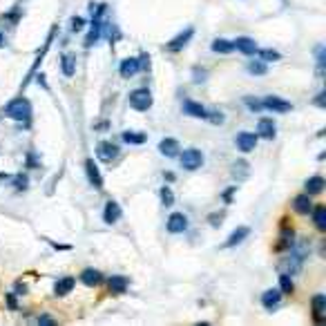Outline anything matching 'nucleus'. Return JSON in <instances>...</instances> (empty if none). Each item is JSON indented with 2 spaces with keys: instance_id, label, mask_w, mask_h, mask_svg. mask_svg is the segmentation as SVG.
I'll return each mask as SVG.
<instances>
[{
  "instance_id": "1",
  "label": "nucleus",
  "mask_w": 326,
  "mask_h": 326,
  "mask_svg": "<svg viewBox=\"0 0 326 326\" xmlns=\"http://www.w3.org/2000/svg\"><path fill=\"white\" fill-rule=\"evenodd\" d=\"M5 112H7L9 119H14L18 123H27L32 119V103L27 101V98H16V101H11L7 107H5Z\"/></svg>"
},
{
  "instance_id": "2",
  "label": "nucleus",
  "mask_w": 326,
  "mask_h": 326,
  "mask_svg": "<svg viewBox=\"0 0 326 326\" xmlns=\"http://www.w3.org/2000/svg\"><path fill=\"white\" fill-rule=\"evenodd\" d=\"M304 257H306V246H295L293 248V253L291 257L284 262V266H281V270H284L286 275H297L299 270H302V262H304Z\"/></svg>"
},
{
  "instance_id": "3",
  "label": "nucleus",
  "mask_w": 326,
  "mask_h": 326,
  "mask_svg": "<svg viewBox=\"0 0 326 326\" xmlns=\"http://www.w3.org/2000/svg\"><path fill=\"white\" fill-rule=\"evenodd\" d=\"M127 101H130V105L134 110H139V112H145V110L152 107V94H150V90H145V88L130 92V98H127Z\"/></svg>"
},
{
  "instance_id": "4",
  "label": "nucleus",
  "mask_w": 326,
  "mask_h": 326,
  "mask_svg": "<svg viewBox=\"0 0 326 326\" xmlns=\"http://www.w3.org/2000/svg\"><path fill=\"white\" fill-rule=\"evenodd\" d=\"M181 155V152H179ZM201 165H204V155H201L199 150H186L181 155V168L183 170H199Z\"/></svg>"
},
{
  "instance_id": "5",
  "label": "nucleus",
  "mask_w": 326,
  "mask_h": 326,
  "mask_svg": "<svg viewBox=\"0 0 326 326\" xmlns=\"http://www.w3.org/2000/svg\"><path fill=\"white\" fill-rule=\"evenodd\" d=\"M96 155L101 161H107V163H112L116 157H119V147H116L112 141H101V143L96 145Z\"/></svg>"
},
{
  "instance_id": "6",
  "label": "nucleus",
  "mask_w": 326,
  "mask_h": 326,
  "mask_svg": "<svg viewBox=\"0 0 326 326\" xmlns=\"http://www.w3.org/2000/svg\"><path fill=\"white\" fill-rule=\"evenodd\" d=\"M192 36H194V29H192V27L183 29V32H179V34L175 36V38L168 42V49H170V52H181V49L190 42V38H192Z\"/></svg>"
},
{
  "instance_id": "7",
  "label": "nucleus",
  "mask_w": 326,
  "mask_h": 326,
  "mask_svg": "<svg viewBox=\"0 0 326 326\" xmlns=\"http://www.w3.org/2000/svg\"><path fill=\"white\" fill-rule=\"evenodd\" d=\"M262 105H264V110H273V112H281V114L293 107L291 101H284V98H279V96H268Z\"/></svg>"
},
{
  "instance_id": "8",
  "label": "nucleus",
  "mask_w": 326,
  "mask_h": 326,
  "mask_svg": "<svg viewBox=\"0 0 326 326\" xmlns=\"http://www.w3.org/2000/svg\"><path fill=\"white\" fill-rule=\"evenodd\" d=\"M188 228V217L183 212H172L170 217H168V230L170 232H183Z\"/></svg>"
},
{
  "instance_id": "9",
  "label": "nucleus",
  "mask_w": 326,
  "mask_h": 326,
  "mask_svg": "<svg viewBox=\"0 0 326 326\" xmlns=\"http://www.w3.org/2000/svg\"><path fill=\"white\" fill-rule=\"evenodd\" d=\"M119 72H121L123 78H132L137 72H141V60H139L137 56L125 58V60L121 63V67H119Z\"/></svg>"
},
{
  "instance_id": "10",
  "label": "nucleus",
  "mask_w": 326,
  "mask_h": 326,
  "mask_svg": "<svg viewBox=\"0 0 326 326\" xmlns=\"http://www.w3.org/2000/svg\"><path fill=\"white\" fill-rule=\"evenodd\" d=\"M281 293L279 288H270V291H266L262 295V304H264V309H268V311H273V309H277L279 302H281Z\"/></svg>"
},
{
  "instance_id": "11",
  "label": "nucleus",
  "mask_w": 326,
  "mask_h": 326,
  "mask_svg": "<svg viewBox=\"0 0 326 326\" xmlns=\"http://www.w3.org/2000/svg\"><path fill=\"white\" fill-rule=\"evenodd\" d=\"M235 143H237V147L242 152H253L255 145H257V137L253 132H242V134H237Z\"/></svg>"
},
{
  "instance_id": "12",
  "label": "nucleus",
  "mask_w": 326,
  "mask_h": 326,
  "mask_svg": "<svg viewBox=\"0 0 326 326\" xmlns=\"http://www.w3.org/2000/svg\"><path fill=\"white\" fill-rule=\"evenodd\" d=\"M232 45H235V49H239L242 54H248V56L257 54V49H259V47H257V42L253 38H248V36H239Z\"/></svg>"
},
{
  "instance_id": "13",
  "label": "nucleus",
  "mask_w": 326,
  "mask_h": 326,
  "mask_svg": "<svg viewBox=\"0 0 326 326\" xmlns=\"http://www.w3.org/2000/svg\"><path fill=\"white\" fill-rule=\"evenodd\" d=\"M85 172H88V179H90L92 186L103 188V177H101V172H98V168H96L94 159H88V161H85Z\"/></svg>"
},
{
  "instance_id": "14",
  "label": "nucleus",
  "mask_w": 326,
  "mask_h": 326,
  "mask_svg": "<svg viewBox=\"0 0 326 326\" xmlns=\"http://www.w3.org/2000/svg\"><path fill=\"white\" fill-rule=\"evenodd\" d=\"M159 150H161V155L172 159V157H179L181 145H179V141H177V139H163L161 143H159Z\"/></svg>"
},
{
  "instance_id": "15",
  "label": "nucleus",
  "mask_w": 326,
  "mask_h": 326,
  "mask_svg": "<svg viewBox=\"0 0 326 326\" xmlns=\"http://www.w3.org/2000/svg\"><path fill=\"white\" fill-rule=\"evenodd\" d=\"M257 137L262 139H273L275 137V121L273 119H259L257 123Z\"/></svg>"
},
{
  "instance_id": "16",
  "label": "nucleus",
  "mask_w": 326,
  "mask_h": 326,
  "mask_svg": "<svg viewBox=\"0 0 326 326\" xmlns=\"http://www.w3.org/2000/svg\"><path fill=\"white\" fill-rule=\"evenodd\" d=\"M74 284H76V279H74V277L58 279L56 284H54V293H56V297H65V295H70L72 288H74Z\"/></svg>"
},
{
  "instance_id": "17",
  "label": "nucleus",
  "mask_w": 326,
  "mask_h": 326,
  "mask_svg": "<svg viewBox=\"0 0 326 326\" xmlns=\"http://www.w3.org/2000/svg\"><path fill=\"white\" fill-rule=\"evenodd\" d=\"M248 235H250V228H246V226H239L237 230H232V235H230L228 239H226V244H224V246H226V248H232V246L242 244Z\"/></svg>"
},
{
  "instance_id": "18",
  "label": "nucleus",
  "mask_w": 326,
  "mask_h": 326,
  "mask_svg": "<svg viewBox=\"0 0 326 326\" xmlns=\"http://www.w3.org/2000/svg\"><path fill=\"white\" fill-rule=\"evenodd\" d=\"M293 208H295V212H299V214H309L311 212V194H299V197H295L293 199Z\"/></svg>"
},
{
  "instance_id": "19",
  "label": "nucleus",
  "mask_w": 326,
  "mask_h": 326,
  "mask_svg": "<svg viewBox=\"0 0 326 326\" xmlns=\"http://www.w3.org/2000/svg\"><path fill=\"white\" fill-rule=\"evenodd\" d=\"M81 281L85 286H98L103 281V275L98 273V270H94V268H85L81 273Z\"/></svg>"
},
{
  "instance_id": "20",
  "label": "nucleus",
  "mask_w": 326,
  "mask_h": 326,
  "mask_svg": "<svg viewBox=\"0 0 326 326\" xmlns=\"http://www.w3.org/2000/svg\"><path fill=\"white\" fill-rule=\"evenodd\" d=\"M103 219H105V224H116V221L121 219V208H119L116 201H107L105 212H103Z\"/></svg>"
},
{
  "instance_id": "21",
  "label": "nucleus",
  "mask_w": 326,
  "mask_h": 326,
  "mask_svg": "<svg viewBox=\"0 0 326 326\" xmlns=\"http://www.w3.org/2000/svg\"><path fill=\"white\" fill-rule=\"evenodd\" d=\"M60 70L65 76H74L76 74V56L74 54H63L60 56Z\"/></svg>"
},
{
  "instance_id": "22",
  "label": "nucleus",
  "mask_w": 326,
  "mask_h": 326,
  "mask_svg": "<svg viewBox=\"0 0 326 326\" xmlns=\"http://www.w3.org/2000/svg\"><path fill=\"white\" fill-rule=\"evenodd\" d=\"M183 112L190 114V116H197V119H206L208 110L204 105H199V103H194V101H183Z\"/></svg>"
},
{
  "instance_id": "23",
  "label": "nucleus",
  "mask_w": 326,
  "mask_h": 326,
  "mask_svg": "<svg viewBox=\"0 0 326 326\" xmlns=\"http://www.w3.org/2000/svg\"><path fill=\"white\" fill-rule=\"evenodd\" d=\"M127 284H130V279L121 277V275H114V277L107 279V286H110V291H112V293H125Z\"/></svg>"
},
{
  "instance_id": "24",
  "label": "nucleus",
  "mask_w": 326,
  "mask_h": 326,
  "mask_svg": "<svg viewBox=\"0 0 326 326\" xmlns=\"http://www.w3.org/2000/svg\"><path fill=\"white\" fill-rule=\"evenodd\" d=\"M304 188H306V194H319L324 190V179L319 175H315V177H311V179H306Z\"/></svg>"
},
{
  "instance_id": "25",
  "label": "nucleus",
  "mask_w": 326,
  "mask_h": 326,
  "mask_svg": "<svg viewBox=\"0 0 326 326\" xmlns=\"http://www.w3.org/2000/svg\"><path fill=\"white\" fill-rule=\"evenodd\" d=\"M313 210V221H315L317 230H326V206H315Z\"/></svg>"
},
{
  "instance_id": "26",
  "label": "nucleus",
  "mask_w": 326,
  "mask_h": 326,
  "mask_svg": "<svg viewBox=\"0 0 326 326\" xmlns=\"http://www.w3.org/2000/svg\"><path fill=\"white\" fill-rule=\"evenodd\" d=\"M324 311H326V297L324 295H315L313 297V315H315L317 322L324 319Z\"/></svg>"
},
{
  "instance_id": "27",
  "label": "nucleus",
  "mask_w": 326,
  "mask_h": 326,
  "mask_svg": "<svg viewBox=\"0 0 326 326\" xmlns=\"http://www.w3.org/2000/svg\"><path fill=\"white\" fill-rule=\"evenodd\" d=\"M293 246V228H288V226H284L281 228V237L277 242V250H286Z\"/></svg>"
},
{
  "instance_id": "28",
  "label": "nucleus",
  "mask_w": 326,
  "mask_h": 326,
  "mask_svg": "<svg viewBox=\"0 0 326 326\" xmlns=\"http://www.w3.org/2000/svg\"><path fill=\"white\" fill-rule=\"evenodd\" d=\"M232 49H235V45H232L230 40H226V38H214V40H212V52H219V54H230Z\"/></svg>"
},
{
  "instance_id": "29",
  "label": "nucleus",
  "mask_w": 326,
  "mask_h": 326,
  "mask_svg": "<svg viewBox=\"0 0 326 326\" xmlns=\"http://www.w3.org/2000/svg\"><path fill=\"white\" fill-rule=\"evenodd\" d=\"M248 74H253V76H264V74L268 72V65L266 60H253V63H248Z\"/></svg>"
},
{
  "instance_id": "30",
  "label": "nucleus",
  "mask_w": 326,
  "mask_h": 326,
  "mask_svg": "<svg viewBox=\"0 0 326 326\" xmlns=\"http://www.w3.org/2000/svg\"><path fill=\"white\" fill-rule=\"evenodd\" d=\"M123 137V141L125 143H134V145H141V143H145V134H141V132H123L121 134Z\"/></svg>"
},
{
  "instance_id": "31",
  "label": "nucleus",
  "mask_w": 326,
  "mask_h": 326,
  "mask_svg": "<svg viewBox=\"0 0 326 326\" xmlns=\"http://www.w3.org/2000/svg\"><path fill=\"white\" fill-rule=\"evenodd\" d=\"M293 288H295V286H293L291 275H286V273H284V275L279 277V291H281V293H286V295H291V293H293Z\"/></svg>"
},
{
  "instance_id": "32",
  "label": "nucleus",
  "mask_w": 326,
  "mask_h": 326,
  "mask_svg": "<svg viewBox=\"0 0 326 326\" xmlns=\"http://www.w3.org/2000/svg\"><path fill=\"white\" fill-rule=\"evenodd\" d=\"M259 52L262 60H277L279 58V52H275V49H257Z\"/></svg>"
},
{
  "instance_id": "33",
  "label": "nucleus",
  "mask_w": 326,
  "mask_h": 326,
  "mask_svg": "<svg viewBox=\"0 0 326 326\" xmlns=\"http://www.w3.org/2000/svg\"><path fill=\"white\" fill-rule=\"evenodd\" d=\"M161 201H163V206H168V208L175 204V194H172L170 188H161Z\"/></svg>"
},
{
  "instance_id": "34",
  "label": "nucleus",
  "mask_w": 326,
  "mask_h": 326,
  "mask_svg": "<svg viewBox=\"0 0 326 326\" xmlns=\"http://www.w3.org/2000/svg\"><path fill=\"white\" fill-rule=\"evenodd\" d=\"M206 119L210 123H214V125H221V123H224V114L217 112V110H212V112H206Z\"/></svg>"
},
{
  "instance_id": "35",
  "label": "nucleus",
  "mask_w": 326,
  "mask_h": 326,
  "mask_svg": "<svg viewBox=\"0 0 326 326\" xmlns=\"http://www.w3.org/2000/svg\"><path fill=\"white\" fill-rule=\"evenodd\" d=\"M244 103H246V107L248 110H253V112H259V110H264V105L257 98H253V96H248V98H244Z\"/></svg>"
},
{
  "instance_id": "36",
  "label": "nucleus",
  "mask_w": 326,
  "mask_h": 326,
  "mask_svg": "<svg viewBox=\"0 0 326 326\" xmlns=\"http://www.w3.org/2000/svg\"><path fill=\"white\" fill-rule=\"evenodd\" d=\"M85 27V20L83 18H72V32H81Z\"/></svg>"
},
{
  "instance_id": "37",
  "label": "nucleus",
  "mask_w": 326,
  "mask_h": 326,
  "mask_svg": "<svg viewBox=\"0 0 326 326\" xmlns=\"http://www.w3.org/2000/svg\"><path fill=\"white\" fill-rule=\"evenodd\" d=\"M14 183H16L18 190H25V188H27V177H25V175H18L16 179H14Z\"/></svg>"
},
{
  "instance_id": "38",
  "label": "nucleus",
  "mask_w": 326,
  "mask_h": 326,
  "mask_svg": "<svg viewBox=\"0 0 326 326\" xmlns=\"http://www.w3.org/2000/svg\"><path fill=\"white\" fill-rule=\"evenodd\" d=\"M206 76H208V74L204 70H194V83H204Z\"/></svg>"
},
{
  "instance_id": "39",
  "label": "nucleus",
  "mask_w": 326,
  "mask_h": 326,
  "mask_svg": "<svg viewBox=\"0 0 326 326\" xmlns=\"http://www.w3.org/2000/svg\"><path fill=\"white\" fill-rule=\"evenodd\" d=\"M7 304L9 309H16V295H7Z\"/></svg>"
},
{
  "instance_id": "40",
  "label": "nucleus",
  "mask_w": 326,
  "mask_h": 326,
  "mask_svg": "<svg viewBox=\"0 0 326 326\" xmlns=\"http://www.w3.org/2000/svg\"><path fill=\"white\" fill-rule=\"evenodd\" d=\"M315 103H317V105H319V107H324V92H322V94H317V98H315Z\"/></svg>"
},
{
  "instance_id": "41",
  "label": "nucleus",
  "mask_w": 326,
  "mask_h": 326,
  "mask_svg": "<svg viewBox=\"0 0 326 326\" xmlns=\"http://www.w3.org/2000/svg\"><path fill=\"white\" fill-rule=\"evenodd\" d=\"M232 192H235V188H228V192H226V194H224V199H226V201H230V197H232Z\"/></svg>"
},
{
  "instance_id": "42",
  "label": "nucleus",
  "mask_w": 326,
  "mask_h": 326,
  "mask_svg": "<svg viewBox=\"0 0 326 326\" xmlns=\"http://www.w3.org/2000/svg\"><path fill=\"white\" fill-rule=\"evenodd\" d=\"M38 322H40V324H47V326H49V324H54V322H52V319H49V317H40Z\"/></svg>"
},
{
  "instance_id": "43",
  "label": "nucleus",
  "mask_w": 326,
  "mask_h": 326,
  "mask_svg": "<svg viewBox=\"0 0 326 326\" xmlns=\"http://www.w3.org/2000/svg\"><path fill=\"white\" fill-rule=\"evenodd\" d=\"M16 291H18V293H25L27 288H25V284H16Z\"/></svg>"
},
{
  "instance_id": "44",
  "label": "nucleus",
  "mask_w": 326,
  "mask_h": 326,
  "mask_svg": "<svg viewBox=\"0 0 326 326\" xmlns=\"http://www.w3.org/2000/svg\"><path fill=\"white\" fill-rule=\"evenodd\" d=\"M3 42H5V36H3V32H0V47H3Z\"/></svg>"
}]
</instances>
